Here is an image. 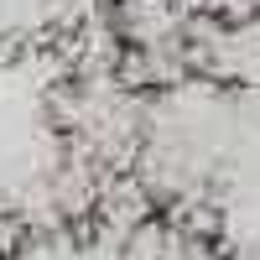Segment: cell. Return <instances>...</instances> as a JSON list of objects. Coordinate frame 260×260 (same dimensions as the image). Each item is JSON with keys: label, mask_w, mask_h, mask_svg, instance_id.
I'll use <instances>...</instances> for the list:
<instances>
[{"label": "cell", "mask_w": 260, "mask_h": 260, "mask_svg": "<svg viewBox=\"0 0 260 260\" xmlns=\"http://www.w3.org/2000/svg\"><path fill=\"white\" fill-rule=\"evenodd\" d=\"M182 89L224 104H260V0H192Z\"/></svg>", "instance_id": "cell-3"}, {"label": "cell", "mask_w": 260, "mask_h": 260, "mask_svg": "<svg viewBox=\"0 0 260 260\" xmlns=\"http://www.w3.org/2000/svg\"><path fill=\"white\" fill-rule=\"evenodd\" d=\"M167 99L172 94L151 89L120 57H110L99 42H89L83 52L62 57L52 68L42 120H47V136L57 146L62 167H73L89 182V192L130 187L151 167Z\"/></svg>", "instance_id": "cell-1"}, {"label": "cell", "mask_w": 260, "mask_h": 260, "mask_svg": "<svg viewBox=\"0 0 260 260\" xmlns=\"http://www.w3.org/2000/svg\"><path fill=\"white\" fill-rule=\"evenodd\" d=\"M104 0H0V62H42L83 52L99 37Z\"/></svg>", "instance_id": "cell-5"}, {"label": "cell", "mask_w": 260, "mask_h": 260, "mask_svg": "<svg viewBox=\"0 0 260 260\" xmlns=\"http://www.w3.org/2000/svg\"><path fill=\"white\" fill-rule=\"evenodd\" d=\"M192 0H104L99 16V47L120 57L151 89L177 94L182 89V42H187Z\"/></svg>", "instance_id": "cell-4"}, {"label": "cell", "mask_w": 260, "mask_h": 260, "mask_svg": "<svg viewBox=\"0 0 260 260\" xmlns=\"http://www.w3.org/2000/svg\"><path fill=\"white\" fill-rule=\"evenodd\" d=\"M16 224H21V213H0V260L16 255Z\"/></svg>", "instance_id": "cell-6"}, {"label": "cell", "mask_w": 260, "mask_h": 260, "mask_svg": "<svg viewBox=\"0 0 260 260\" xmlns=\"http://www.w3.org/2000/svg\"><path fill=\"white\" fill-rule=\"evenodd\" d=\"M11 260H245L208 213L141 182L99 187L73 208L16 224Z\"/></svg>", "instance_id": "cell-2"}]
</instances>
